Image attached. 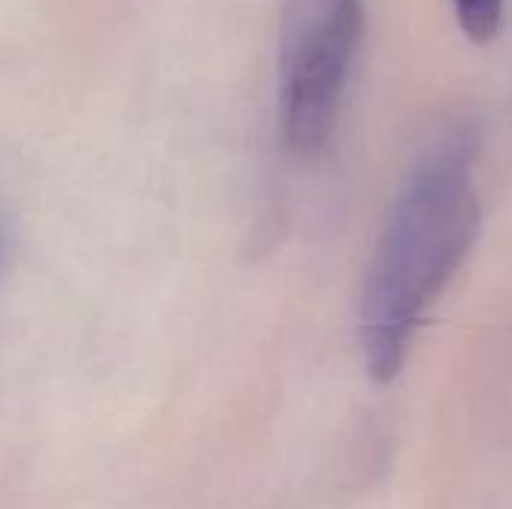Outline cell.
Wrapping results in <instances>:
<instances>
[{
    "label": "cell",
    "instance_id": "7a4b0ae2",
    "mask_svg": "<svg viewBox=\"0 0 512 509\" xmlns=\"http://www.w3.org/2000/svg\"><path fill=\"white\" fill-rule=\"evenodd\" d=\"M363 0H285L279 33V123L297 156L333 141L363 39Z\"/></svg>",
    "mask_w": 512,
    "mask_h": 509
},
{
    "label": "cell",
    "instance_id": "6da1fadb",
    "mask_svg": "<svg viewBox=\"0 0 512 509\" xmlns=\"http://www.w3.org/2000/svg\"><path fill=\"white\" fill-rule=\"evenodd\" d=\"M480 231L474 141L450 138L411 174L381 234L360 300V345L375 381H393Z\"/></svg>",
    "mask_w": 512,
    "mask_h": 509
},
{
    "label": "cell",
    "instance_id": "3957f363",
    "mask_svg": "<svg viewBox=\"0 0 512 509\" xmlns=\"http://www.w3.org/2000/svg\"><path fill=\"white\" fill-rule=\"evenodd\" d=\"M453 9L462 33L471 42L486 45L501 33L507 0H453Z\"/></svg>",
    "mask_w": 512,
    "mask_h": 509
},
{
    "label": "cell",
    "instance_id": "277c9868",
    "mask_svg": "<svg viewBox=\"0 0 512 509\" xmlns=\"http://www.w3.org/2000/svg\"><path fill=\"white\" fill-rule=\"evenodd\" d=\"M3 249H6V237H3V228H0V261H3Z\"/></svg>",
    "mask_w": 512,
    "mask_h": 509
}]
</instances>
